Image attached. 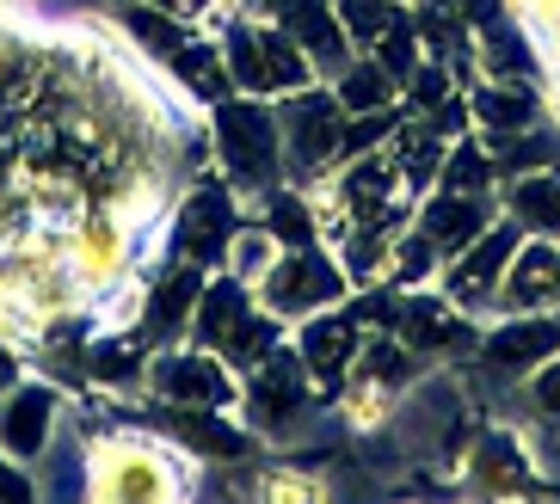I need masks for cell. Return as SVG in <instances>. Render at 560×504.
<instances>
[{"label":"cell","mask_w":560,"mask_h":504,"mask_svg":"<svg viewBox=\"0 0 560 504\" xmlns=\"http://www.w3.org/2000/svg\"><path fill=\"white\" fill-rule=\"evenodd\" d=\"M203 461L185 456L173 437L142 424H105L86 437V499L149 504V499H198Z\"/></svg>","instance_id":"1"},{"label":"cell","mask_w":560,"mask_h":504,"mask_svg":"<svg viewBox=\"0 0 560 504\" xmlns=\"http://www.w3.org/2000/svg\"><path fill=\"white\" fill-rule=\"evenodd\" d=\"M210 161L234 191L259 197L283 185V130H278V98L259 93H229L210 105Z\"/></svg>","instance_id":"2"},{"label":"cell","mask_w":560,"mask_h":504,"mask_svg":"<svg viewBox=\"0 0 560 504\" xmlns=\"http://www.w3.org/2000/svg\"><path fill=\"white\" fill-rule=\"evenodd\" d=\"M314 407H327V400H320V388H314V375H308V363H302L296 339H283L278 351H265L253 370H241V419H247V431L259 443L296 437L302 419H308Z\"/></svg>","instance_id":"3"},{"label":"cell","mask_w":560,"mask_h":504,"mask_svg":"<svg viewBox=\"0 0 560 504\" xmlns=\"http://www.w3.org/2000/svg\"><path fill=\"white\" fill-rule=\"evenodd\" d=\"M142 388L154 400H173V407H215V412H241V370H234L222 351L198 339H173L149 351V370H142Z\"/></svg>","instance_id":"4"},{"label":"cell","mask_w":560,"mask_h":504,"mask_svg":"<svg viewBox=\"0 0 560 504\" xmlns=\"http://www.w3.org/2000/svg\"><path fill=\"white\" fill-rule=\"evenodd\" d=\"M278 130H283V179L314 185L320 173L339 166V136H346V105L332 98L327 81L278 98Z\"/></svg>","instance_id":"5"},{"label":"cell","mask_w":560,"mask_h":504,"mask_svg":"<svg viewBox=\"0 0 560 504\" xmlns=\"http://www.w3.org/2000/svg\"><path fill=\"white\" fill-rule=\"evenodd\" d=\"M253 295H259L278 320L296 326V320H308V314L339 308L351 295V277H346V265L332 259V246H283L278 259H271V271L253 283Z\"/></svg>","instance_id":"6"},{"label":"cell","mask_w":560,"mask_h":504,"mask_svg":"<svg viewBox=\"0 0 560 504\" xmlns=\"http://www.w3.org/2000/svg\"><path fill=\"white\" fill-rule=\"evenodd\" d=\"M400 344H412L425 363H456V358H475L480 344V320L468 308H456L438 283L431 290H395V308H388V326Z\"/></svg>","instance_id":"7"},{"label":"cell","mask_w":560,"mask_h":504,"mask_svg":"<svg viewBox=\"0 0 560 504\" xmlns=\"http://www.w3.org/2000/svg\"><path fill=\"white\" fill-rule=\"evenodd\" d=\"M517 246H524V228H517L511 215H493V222L462 246V253L444 259L438 290H444L456 308H468L475 320H487V308H493V295H499V277H505V265H511Z\"/></svg>","instance_id":"8"},{"label":"cell","mask_w":560,"mask_h":504,"mask_svg":"<svg viewBox=\"0 0 560 504\" xmlns=\"http://www.w3.org/2000/svg\"><path fill=\"white\" fill-rule=\"evenodd\" d=\"M56 419H62V388L50 375H19L13 388L0 394V456L19 468H37L50 456Z\"/></svg>","instance_id":"9"},{"label":"cell","mask_w":560,"mask_h":504,"mask_svg":"<svg viewBox=\"0 0 560 504\" xmlns=\"http://www.w3.org/2000/svg\"><path fill=\"white\" fill-rule=\"evenodd\" d=\"M468 93V124L487 148H505L517 130H536L548 117V98L536 81H499V74H475V81L462 86Z\"/></svg>","instance_id":"10"},{"label":"cell","mask_w":560,"mask_h":504,"mask_svg":"<svg viewBox=\"0 0 560 504\" xmlns=\"http://www.w3.org/2000/svg\"><path fill=\"white\" fill-rule=\"evenodd\" d=\"M290 339H296L302 363H308L314 375V388H320V400H339V388H346V375H351V358H358V344H363V326L346 314V302L327 314H308V320L290 326Z\"/></svg>","instance_id":"11"},{"label":"cell","mask_w":560,"mask_h":504,"mask_svg":"<svg viewBox=\"0 0 560 504\" xmlns=\"http://www.w3.org/2000/svg\"><path fill=\"white\" fill-rule=\"evenodd\" d=\"M536 308H560V241L555 234H524V246L511 253L505 277H499L493 314H536Z\"/></svg>","instance_id":"12"},{"label":"cell","mask_w":560,"mask_h":504,"mask_svg":"<svg viewBox=\"0 0 560 504\" xmlns=\"http://www.w3.org/2000/svg\"><path fill=\"white\" fill-rule=\"evenodd\" d=\"M166 86L191 105V112H210L234 93V74H229V56H222V37L215 32H191L173 56L161 62Z\"/></svg>","instance_id":"13"},{"label":"cell","mask_w":560,"mask_h":504,"mask_svg":"<svg viewBox=\"0 0 560 504\" xmlns=\"http://www.w3.org/2000/svg\"><path fill=\"white\" fill-rule=\"evenodd\" d=\"M493 215H499V197H475V191H444V185H431V191L419 197V210H412V228H419L450 259V253H462V246L475 241Z\"/></svg>","instance_id":"14"},{"label":"cell","mask_w":560,"mask_h":504,"mask_svg":"<svg viewBox=\"0 0 560 504\" xmlns=\"http://www.w3.org/2000/svg\"><path fill=\"white\" fill-rule=\"evenodd\" d=\"M278 25L302 44V56L314 62L320 81H332V74L358 56L351 37H346V25H339V7H332V0H290V7L278 13Z\"/></svg>","instance_id":"15"},{"label":"cell","mask_w":560,"mask_h":504,"mask_svg":"<svg viewBox=\"0 0 560 504\" xmlns=\"http://www.w3.org/2000/svg\"><path fill=\"white\" fill-rule=\"evenodd\" d=\"M332 98L346 105V117H358V112H382V105H400V81L388 74V68L370 56V49H358L339 74H332Z\"/></svg>","instance_id":"16"},{"label":"cell","mask_w":560,"mask_h":504,"mask_svg":"<svg viewBox=\"0 0 560 504\" xmlns=\"http://www.w3.org/2000/svg\"><path fill=\"white\" fill-rule=\"evenodd\" d=\"M117 32H124L136 49H142V56H149L154 68H161L166 56H173V49H179L185 37H191V19L166 13V7H154V0H130V7L117 13Z\"/></svg>","instance_id":"17"},{"label":"cell","mask_w":560,"mask_h":504,"mask_svg":"<svg viewBox=\"0 0 560 504\" xmlns=\"http://www.w3.org/2000/svg\"><path fill=\"white\" fill-rule=\"evenodd\" d=\"M438 185L444 191H475V197H499V161L493 148L480 142L475 130H462L444 148V166H438Z\"/></svg>","instance_id":"18"},{"label":"cell","mask_w":560,"mask_h":504,"mask_svg":"<svg viewBox=\"0 0 560 504\" xmlns=\"http://www.w3.org/2000/svg\"><path fill=\"white\" fill-rule=\"evenodd\" d=\"M438 271H444V253L407 222V228L395 234V246H388V283H395V290H431Z\"/></svg>","instance_id":"19"},{"label":"cell","mask_w":560,"mask_h":504,"mask_svg":"<svg viewBox=\"0 0 560 504\" xmlns=\"http://www.w3.org/2000/svg\"><path fill=\"white\" fill-rule=\"evenodd\" d=\"M283 246H278V234L265 228V222H241L234 228V241H229V253H222V271H234L241 283H259L265 271H271V259H278Z\"/></svg>","instance_id":"20"},{"label":"cell","mask_w":560,"mask_h":504,"mask_svg":"<svg viewBox=\"0 0 560 504\" xmlns=\"http://www.w3.org/2000/svg\"><path fill=\"white\" fill-rule=\"evenodd\" d=\"M327 473L314 468V461H283V468H265L253 480V499H271V504H290V499H327Z\"/></svg>","instance_id":"21"},{"label":"cell","mask_w":560,"mask_h":504,"mask_svg":"<svg viewBox=\"0 0 560 504\" xmlns=\"http://www.w3.org/2000/svg\"><path fill=\"white\" fill-rule=\"evenodd\" d=\"M339 7V25H346L351 49H370L400 13H407V0H332Z\"/></svg>","instance_id":"22"},{"label":"cell","mask_w":560,"mask_h":504,"mask_svg":"<svg viewBox=\"0 0 560 504\" xmlns=\"http://www.w3.org/2000/svg\"><path fill=\"white\" fill-rule=\"evenodd\" d=\"M517 388H524V407L536 419H560V351L548 363H536L529 375H517Z\"/></svg>","instance_id":"23"},{"label":"cell","mask_w":560,"mask_h":504,"mask_svg":"<svg viewBox=\"0 0 560 504\" xmlns=\"http://www.w3.org/2000/svg\"><path fill=\"white\" fill-rule=\"evenodd\" d=\"M154 7H166V13H179V19H191V25H198V19H210L222 0H154Z\"/></svg>","instance_id":"24"}]
</instances>
